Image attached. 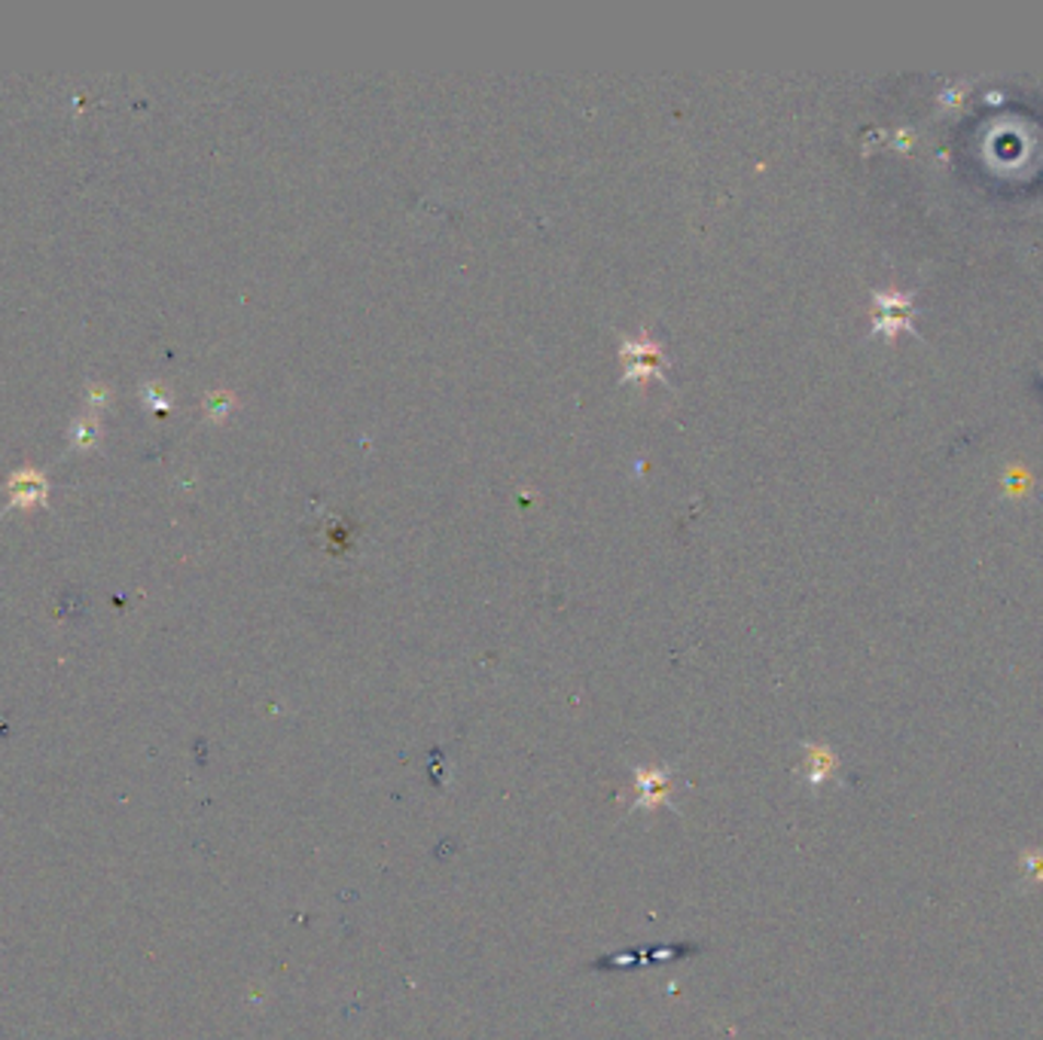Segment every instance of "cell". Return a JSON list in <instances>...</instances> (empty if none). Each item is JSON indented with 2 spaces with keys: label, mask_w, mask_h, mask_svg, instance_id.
I'll return each mask as SVG.
<instances>
[{
  "label": "cell",
  "mask_w": 1043,
  "mask_h": 1040,
  "mask_svg": "<svg viewBox=\"0 0 1043 1040\" xmlns=\"http://www.w3.org/2000/svg\"><path fill=\"white\" fill-rule=\"evenodd\" d=\"M619 355L626 360L623 382H647V379H669L665 375V355L647 330H638L635 336H619Z\"/></svg>",
  "instance_id": "1"
},
{
  "label": "cell",
  "mask_w": 1043,
  "mask_h": 1040,
  "mask_svg": "<svg viewBox=\"0 0 1043 1040\" xmlns=\"http://www.w3.org/2000/svg\"><path fill=\"white\" fill-rule=\"evenodd\" d=\"M672 784L674 775L669 770H657V766L635 770V787H631L635 806L631 809H659V806H665L669 794H672Z\"/></svg>",
  "instance_id": "2"
}]
</instances>
